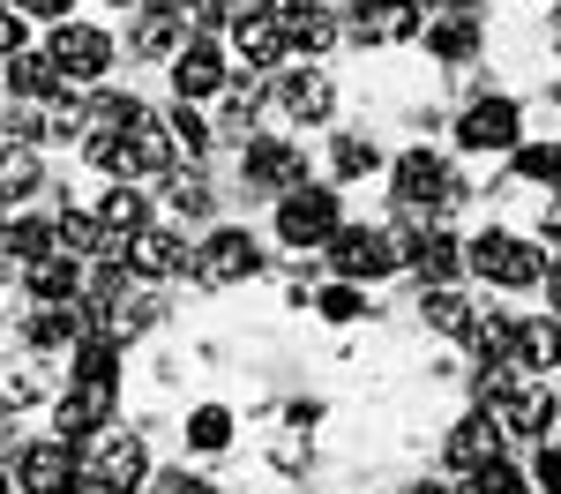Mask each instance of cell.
Segmentation results:
<instances>
[{"instance_id":"cell-1","label":"cell","mask_w":561,"mask_h":494,"mask_svg":"<svg viewBox=\"0 0 561 494\" xmlns=\"http://www.w3.org/2000/svg\"><path fill=\"white\" fill-rule=\"evenodd\" d=\"M277 232H285V248H330L337 240V195L330 187H293L285 210H277Z\"/></svg>"},{"instance_id":"cell-2","label":"cell","mask_w":561,"mask_h":494,"mask_svg":"<svg viewBox=\"0 0 561 494\" xmlns=\"http://www.w3.org/2000/svg\"><path fill=\"white\" fill-rule=\"evenodd\" d=\"M397 203H404V210H457V203H465V187L442 173V158L404 150V158H397Z\"/></svg>"},{"instance_id":"cell-3","label":"cell","mask_w":561,"mask_h":494,"mask_svg":"<svg viewBox=\"0 0 561 494\" xmlns=\"http://www.w3.org/2000/svg\"><path fill=\"white\" fill-rule=\"evenodd\" d=\"M15 480H23V494H76L83 487L76 443H31L23 457H15Z\"/></svg>"},{"instance_id":"cell-4","label":"cell","mask_w":561,"mask_h":494,"mask_svg":"<svg viewBox=\"0 0 561 494\" xmlns=\"http://www.w3.org/2000/svg\"><path fill=\"white\" fill-rule=\"evenodd\" d=\"M330 263L345 269V277H389L404 255H397V240H389V232H375V225H337Z\"/></svg>"},{"instance_id":"cell-5","label":"cell","mask_w":561,"mask_h":494,"mask_svg":"<svg viewBox=\"0 0 561 494\" xmlns=\"http://www.w3.org/2000/svg\"><path fill=\"white\" fill-rule=\"evenodd\" d=\"M53 60H60L68 83H98V76L113 68V31H98V23H60Z\"/></svg>"},{"instance_id":"cell-6","label":"cell","mask_w":561,"mask_h":494,"mask_svg":"<svg viewBox=\"0 0 561 494\" xmlns=\"http://www.w3.org/2000/svg\"><path fill=\"white\" fill-rule=\"evenodd\" d=\"M240 173L255 180V187H270V195H293V187H307V158H300V142H285V135H262V142H248Z\"/></svg>"},{"instance_id":"cell-7","label":"cell","mask_w":561,"mask_h":494,"mask_svg":"<svg viewBox=\"0 0 561 494\" xmlns=\"http://www.w3.org/2000/svg\"><path fill=\"white\" fill-rule=\"evenodd\" d=\"M472 269H479V277H494V285H510V292H524V285L539 277V255L524 248L517 232H479V240H472Z\"/></svg>"},{"instance_id":"cell-8","label":"cell","mask_w":561,"mask_h":494,"mask_svg":"<svg viewBox=\"0 0 561 494\" xmlns=\"http://www.w3.org/2000/svg\"><path fill=\"white\" fill-rule=\"evenodd\" d=\"M142 472H150V449L135 443V435H105L98 457L83 464V480H90V487H105V494H135V487H142Z\"/></svg>"},{"instance_id":"cell-9","label":"cell","mask_w":561,"mask_h":494,"mask_svg":"<svg viewBox=\"0 0 561 494\" xmlns=\"http://www.w3.org/2000/svg\"><path fill=\"white\" fill-rule=\"evenodd\" d=\"M255 269H262L255 232L225 225V232H210V248H203V263H195V277H203V285H240V277H255Z\"/></svg>"},{"instance_id":"cell-10","label":"cell","mask_w":561,"mask_h":494,"mask_svg":"<svg viewBox=\"0 0 561 494\" xmlns=\"http://www.w3.org/2000/svg\"><path fill=\"white\" fill-rule=\"evenodd\" d=\"M486 412L502 420V435H547L554 427V390L547 382H510L502 398H486Z\"/></svg>"},{"instance_id":"cell-11","label":"cell","mask_w":561,"mask_h":494,"mask_svg":"<svg viewBox=\"0 0 561 494\" xmlns=\"http://www.w3.org/2000/svg\"><path fill=\"white\" fill-rule=\"evenodd\" d=\"M53 420H60V443H90V435H105V420H113V382H76L68 398L53 404Z\"/></svg>"},{"instance_id":"cell-12","label":"cell","mask_w":561,"mask_h":494,"mask_svg":"<svg viewBox=\"0 0 561 494\" xmlns=\"http://www.w3.org/2000/svg\"><path fill=\"white\" fill-rule=\"evenodd\" d=\"M420 31V0H352V38L359 45H397Z\"/></svg>"},{"instance_id":"cell-13","label":"cell","mask_w":561,"mask_h":494,"mask_svg":"<svg viewBox=\"0 0 561 494\" xmlns=\"http://www.w3.org/2000/svg\"><path fill=\"white\" fill-rule=\"evenodd\" d=\"M457 142L465 150H517V105L510 97H479L472 113L457 120Z\"/></svg>"},{"instance_id":"cell-14","label":"cell","mask_w":561,"mask_h":494,"mask_svg":"<svg viewBox=\"0 0 561 494\" xmlns=\"http://www.w3.org/2000/svg\"><path fill=\"white\" fill-rule=\"evenodd\" d=\"M277 105H285V120H330V105H337V90H330V76L322 68H300V76H285L277 83Z\"/></svg>"},{"instance_id":"cell-15","label":"cell","mask_w":561,"mask_h":494,"mask_svg":"<svg viewBox=\"0 0 561 494\" xmlns=\"http://www.w3.org/2000/svg\"><path fill=\"white\" fill-rule=\"evenodd\" d=\"M494 457H502V420H494V412H472V420L449 427V464L479 472V464H494Z\"/></svg>"},{"instance_id":"cell-16","label":"cell","mask_w":561,"mask_h":494,"mask_svg":"<svg viewBox=\"0 0 561 494\" xmlns=\"http://www.w3.org/2000/svg\"><path fill=\"white\" fill-rule=\"evenodd\" d=\"M232 45H240V53H248L255 68H277L293 38H285V23H277L270 8H248V15H232Z\"/></svg>"},{"instance_id":"cell-17","label":"cell","mask_w":561,"mask_h":494,"mask_svg":"<svg viewBox=\"0 0 561 494\" xmlns=\"http://www.w3.org/2000/svg\"><path fill=\"white\" fill-rule=\"evenodd\" d=\"M128 263L142 269V277H173V269H187V248H180V232H158V225H142L128 240Z\"/></svg>"},{"instance_id":"cell-18","label":"cell","mask_w":561,"mask_h":494,"mask_svg":"<svg viewBox=\"0 0 561 494\" xmlns=\"http://www.w3.org/2000/svg\"><path fill=\"white\" fill-rule=\"evenodd\" d=\"M217 83H225V60H217L210 45H180V53H173V90H180V105H187V97H210Z\"/></svg>"},{"instance_id":"cell-19","label":"cell","mask_w":561,"mask_h":494,"mask_svg":"<svg viewBox=\"0 0 561 494\" xmlns=\"http://www.w3.org/2000/svg\"><path fill=\"white\" fill-rule=\"evenodd\" d=\"M23 277H31V292H38L45 308H68L76 300V255H38V263H23Z\"/></svg>"},{"instance_id":"cell-20","label":"cell","mask_w":561,"mask_h":494,"mask_svg":"<svg viewBox=\"0 0 561 494\" xmlns=\"http://www.w3.org/2000/svg\"><path fill=\"white\" fill-rule=\"evenodd\" d=\"M60 83H68V76H60L53 53H15V60H8V90H23V97H60Z\"/></svg>"},{"instance_id":"cell-21","label":"cell","mask_w":561,"mask_h":494,"mask_svg":"<svg viewBox=\"0 0 561 494\" xmlns=\"http://www.w3.org/2000/svg\"><path fill=\"white\" fill-rule=\"evenodd\" d=\"M404 263L420 269L427 285H449L457 277V240L449 232H420V240H404Z\"/></svg>"},{"instance_id":"cell-22","label":"cell","mask_w":561,"mask_h":494,"mask_svg":"<svg viewBox=\"0 0 561 494\" xmlns=\"http://www.w3.org/2000/svg\"><path fill=\"white\" fill-rule=\"evenodd\" d=\"M554 359H561V322L554 314L517 322V367H554Z\"/></svg>"},{"instance_id":"cell-23","label":"cell","mask_w":561,"mask_h":494,"mask_svg":"<svg viewBox=\"0 0 561 494\" xmlns=\"http://www.w3.org/2000/svg\"><path fill=\"white\" fill-rule=\"evenodd\" d=\"M420 314H427V330H442V337H472V322H479V314L465 308V300H457L449 285H434V292H427V308H420Z\"/></svg>"},{"instance_id":"cell-24","label":"cell","mask_w":561,"mask_h":494,"mask_svg":"<svg viewBox=\"0 0 561 494\" xmlns=\"http://www.w3.org/2000/svg\"><path fill=\"white\" fill-rule=\"evenodd\" d=\"M427 45L442 53V60H472V53H479V23H472V15H449V23H434V31H427Z\"/></svg>"},{"instance_id":"cell-25","label":"cell","mask_w":561,"mask_h":494,"mask_svg":"<svg viewBox=\"0 0 561 494\" xmlns=\"http://www.w3.org/2000/svg\"><path fill=\"white\" fill-rule=\"evenodd\" d=\"M98 225H105V232H142V195H135V187H113V195H105V203H98Z\"/></svg>"},{"instance_id":"cell-26","label":"cell","mask_w":561,"mask_h":494,"mask_svg":"<svg viewBox=\"0 0 561 494\" xmlns=\"http://www.w3.org/2000/svg\"><path fill=\"white\" fill-rule=\"evenodd\" d=\"M330 158H337V173H345V180H359V173H375V165H382L375 135H337V150H330Z\"/></svg>"},{"instance_id":"cell-27","label":"cell","mask_w":561,"mask_h":494,"mask_svg":"<svg viewBox=\"0 0 561 494\" xmlns=\"http://www.w3.org/2000/svg\"><path fill=\"white\" fill-rule=\"evenodd\" d=\"M53 232H60V248H68V255H98V248H105V225L83 218V210H68V218L53 225Z\"/></svg>"},{"instance_id":"cell-28","label":"cell","mask_w":561,"mask_h":494,"mask_svg":"<svg viewBox=\"0 0 561 494\" xmlns=\"http://www.w3.org/2000/svg\"><path fill=\"white\" fill-rule=\"evenodd\" d=\"M187 443L195 449H225L232 443V412H225V404H203V412L187 420Z\"/></svg>"},{"instance_id":"cell-29","label":"cell","mask_w":561,"mask_h":494,"mask_svg":"<svg viewBox=\"0 0 561 494\" xmlns=\"http://www.w3.org/2000/svg\"><path fill=\"white\" fill-rule=\"evenodd\" d=\"M38 187V158L31 150H0V203L8 195H31Z\"/></svg>"},{"instance_id":"cell-30","label":"cell","mask_w":561,"mask_h":494,"mask_svg":"<svg viewBox=\"0 0 561 494\" xmlns=\"http://www.w3.org/2000/svg\"><path fill=\"white\" fill-rule=\"evenodd\" d=\"M53 240H60V232H53V225H38V218H15V225H8V248H15L23 263L53 255Z\"/></svg>"},{"instance_id":"cell-31","label":"cell","mask_w":561,"mask_h":494,"mask_svg":"<svg viewBox=\"0 0 561 494\" xmlns=\"http://www.w3.org/2000/svg\"><path fill=\"white\" fill-rule=\"evenodd\" d=\"M165 135H173V150H187V158H203V150H210V128H203L187 105H173V113H165Z\"/></svg>"},{"instance_id":"cell-32","label":"cell","mask_w":561,"mask_h":494,"mask_svg":"<svg viewBox=\"0 0 561 494\" xmlns=\"http://www.w3.org/2000/svg\"><path fill=\"white\" fill-rule=\"evenodd\" d=\"M113 367H121L113 337H83V353H76V375H83V382H113Z\"/></svg>"},{"instance_id":"cell-33","label":"cell","mask_w":561,"mask_h":494,"mask_svg":"<svg viewBox=\"0 0 561 494\" xmlns=\"http://www.w3.org/2000/svg\"><path fill=\"white\" fill-rule=\"evenodd\" d=\"M180 23H187V15H165V8H150V23L135 31V53H173Z\"/></svg>"},{"instance_id":"cell-34","label":"cell","mask_w":561,"mask_h":494,"mask_svg":"<svg viewBox=\"0 0 561 494\" xmlns=\"http://www.w3.org/2000/svg\"><path fill=\"white\" fill-rule=\"evenodd\" d=\"M465 494H524V480L502 464V457H494V464H479L472 480H465Z\"/></svg>"},{"instance_id":"cell-35","label":"cell","mask_w":561,"mask_h":494,"mask_svg":"<svg viewBox=\"0 0 561 494\" xmlns=\"http://www.w3.org/2000/svg\"><path fill=\"white\" fill-rule=\"evenodd\" d=\"M165 195H173V210H187V218H203V210H210V187H203V173H173V187H165Z\"/></svg>"},{"instance_id":"cell-36","label":"cell","mask_w":561,"mask_h":494,"mask_svg":"<svg viewBox=\"0 0 561 494\" xmlns=\"http://www.w3.org/2000/svg\"><path fill=\"white\" fill-rule=\"evenodd\" d=\"M517 165L531 180H554L561 173V142H531V150H517Z\"/></svg>"},{"instance_id":"cell-37","label":"cell","mask_w":561,"mask_h":494,"mask_svg":"<svg viewBox=\"0 0 561 494\" xmlns=\"http://www.w3.org/2000/svg\"><path fill=\"white\" fill-rule=\"evenodd\" d=\"M322 314H330V322H359V292H352V285H330V292H322Z\"/></svg>"},{"instance_id":"cell-38","label":"cell","mask_w":561,"mask_h":494,"mask_svg":"<svg viewBox=\"0 0 561 494\" xmlns=\"http://www.w3.org/2000/svg\"><path fill=\"white\" fill-rule=\"evenodd\" d=\"M23 53V15H0V68Z\"/></svg>"},{"instance_id":"cell-39","label":"cell","mask_w":561,"mask_h":494,"mask_svg":"<svg viewBox=\"0 0 561 494\" xmlns=\"http://www.w3.org/2000/svg\"><path fill=\"white\" fill-rule=\"evenodd\" d=\"M31 398H38L31 375H0V404H31Z\"/></svg>"},{"instance_id":"cell-40","label":"cell","mask_w":561,"mask_h":494,"mask_svg":"<svg viewBox=\"0 0 561 494\" xmlns=\"http://www.w3.org/2000/svg\"><path fill=\"white\" fill-rule=\"evenodd\" d=\"M539 487L561 494V449H539Z\"/></svg>"},{"instance_id":"cell-41","label":"cell","mask_w":561,"mask_h":494,"mask_svg":"<svg viewBox=\"0 0 561 494\" xmlns=\"http://www.w3.org/2000/svg\"><path fill=\"white\" fill-rule=\"evenodd\" d=\"M15 8H23V15H60V23H68V8H76V0H15Z\"/></svg>"},{"instance_id":"cell-42","label":"cell","mask_w":561,"mask_h":494,"mask_svg":"<svg viewBox=\"0 0 561 494\" xmlns=\"http://www.w3.org/2000/svg\"><path fill=\"white\" fill-rule=\"evenodd\" d=\"M547 292H554V308H561V255H554V269H547Z\"/></svg>"},{"instance_id":"cell-43","label":"cell","mask_w":561,"mask_h":494,"mask_svg":"<svg viewBox=\"0 0 561 494\" xmlns=\"http://www.w3.org/2000/svg\"><path fill=\"white\" fill-rule=\"evenodd\" d=\"M150 8H165V15H180V0H150Z\"/></svg>"},{"instance_id":"cell-44","label":"cell","mask_w":561,"mask_h":494,"mask_svg":"<svg viewBox=\"0 0 561 494\" xmlns=\"http://www.w3.org/2000/svg\"><path fill=\"white\" fill-rule=\"evenodd\" d=\"M412 494H449V487H412Z\"/></svg>"},{"instance_id":"cell-45","label":"cell","mask_w":561,"mask_h":494,"mask_svg":"<svg viewBox=\"0 0 561 494\" xmlns=\"http://www.w3.org/2000/svg\"><path fill=\"white\" fill-rule=\"evenodd\" d=\"M449 8H479V0H449Z\"/></svg>"},{"instance_id":"cell-46","label":"cell","mask_w":561,"mask_h":494,"mask_svg":"<svg viewBox=\"0 0 561 494\" xmlns=\"http://www.w3.org/2000/svg\"><path fill=\"white\" fill-rule=\"evenodd\" d=\"M554 195H561V173H554Z\"/></svg>"}]
</instances>
